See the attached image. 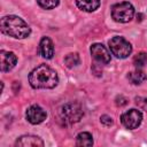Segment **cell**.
<instances>
[{"label":"cell","mask_w":147,"mask_h":147,"mask_svg":"<svg viewBox=\"0 0 147 147\" xmlns=\"http://www.w3.org/2000/svg\"><path fill=\"white\" fill-rule=\"evenodd\" d=\"M133 64L138 69L145 67L147 64V54L146 53H139V54H137L134 56V59H133Z\"/></svg>","instance_id":"cell-16"},{"label":"cell","mask_w":147,"mask_h":147,"mask_svg":"<svg viewBox=\"0 0 147 147\" xmlns=\"http://www.w3.org/2000/svg\"><path fill=\"white\" fill-rule=\"evenodd\" d=\"M127 79L130 80V83H132L133 85H140L141 83H144L147 79L146 74L141 70V69H136L131 72H129L127 75Z\"/></svg>","instance_id":"cell-13"},{"label":"cell","mask_w":147,"mask_h":147,"mask_svg":"<svg viewBox=\"0 0 147 147\" xmlns=\"http://www.w3.org/2000/svg\"><path fill=\"white\" fill-rule=\"evenodd\" d=\"M134 16V7L129 1H123L111 7V17L115 22L127 23Z\"/></svg>","instance_id":"cell-4"},{"label":"cell","mask_w":147,"mask_h":147,"mask_svg":"<svg viewBox=\"0 0 147 147\" xmlns=\"http://www.w3.org/2000/svg\"><path fill=\"white\" fill-rule=\"evenodd\" d=\"M121 122H122V124L126 129L134 130V129H137L141 124V122H142V114L138 109H130V110H127V111L122 114Z\"/></svg>","instance_id":"cell-6"},{"label":"cell","mask_w":147,"mask_h":147,"mask_svg":"<svg viewBox=\"0 0 147 147\" xmlns=\"http://www.w3.org/2000/svg\"><path fill=\"white\" fill-rule=\"evenodd\" d=\"M76 145L77 146H92L93 138L92 134L88 132H80L76 137Z\"/></svg>","instance_id":"cell-14"},{"label":"cell","mask_w":147,"mask_h":147,"mask_svg":"<svg viewBox=\"0 0 147 147\" xmlns=\"http://www.w3.org/2000/svg\"><path fill=\"white\" fill-rule=\"evenodd\" d=\"M83 115L84 111L80 105L77 102H68L63 105L59 110L60 119L64 125H71L74 123L79 122Z\"/></svg>","instance_id":"cell-3"},{"label":"cell","mask_w":147,"mask_h":147,"mask_svg":"<svg viewBox=\"0 0 147 147\" xmlns=\"http://www.w3.org/2000/svg\"><path fill=\"white\" fill-rule=\"evenodd\" d=\"M16 146H23V147H42L44 146V141L41 138L37 137V136H31V134H28V136H22L20 137L16 142H15Z\"/></svg>","instance_id":"cell-10"},{"label":"cell","mask_w":147,"mask_h":147,"mask_svg":"<svg viewBox=\"0 0 147 147\" xmlns=\"http://www.w3.org/2000/svg\"><path fill=\"white\" fill-rule=\"evenodd\" d=\"M90 51H91V55L96 62L102 64H108L110 62V53L102 44H99V42L93 44Z\"/></svg>","instance_id":"cell-7"},{"label":"cell","mask_w":147,"mask_h":147,"mask_svg":"<svg viewBox=\"0 0 147 147\" xmlns=\"http://www.w3.org/2000/svg\"><path fill=\"white\" fill-rule=\"evenodd\" d=\"M77 7L83 11L92 13L96 10L100 6V0H76Z\"/></svg>","instance_id":"cell-12"},{"label":"cell","mask_w":147,"mask_h":147,"mask_svg":"<svg viewBox=\"0 0 147 147\" xmlns=\"http://www.w3.org/2000/svg\"><path fill=\"white\" fill-rule=\"evenodd\" d=\"M0 29L2 33L15 39H24L31 33V29L28 23L16 15L3 16L0 21Z\"/></svg>","instance_id":"cell-2"},{"label":"cell","mask_w":147,"mask_h":147,"mask_svg":"<svg viewBox=\"0 0 147 147\" xmlns=\"http://www.w3.org/2000/svg\"><path fill=\"white\" fill-rule=\"evenodd\" d=\"M37 2L44 9H53L59 6L60 0H37Z\"/></svg>","instance_id":"cell-17"},{"label":"cell","mask_w":147,"mask_h":147,"mask_svg":"<svg viewBox=\"0 0 147 147\" xmlns=\"http://www.w3.org/2000/svg\"><path fill=\"white\" fill-rule=\"evenodd\" d=\"M0 59H1V71L2 72H7L11 70L16 65V62H17L16 55L9 51H1Z\"/></svg>","instance_id":"cell-9"},{"label":"cell","mask_w":147,"mask_h":147,"mask_svg":"<svg viewBox=\"0 0 147 147\" xmlns=\"http://www.w3.org/2000/svg\"><path fill=\"white\" fill-rule=\"evenodd\" d=\"M25 116H26V119L31 124H40L46 119L47 114L40 106L33 105V106L28 108V110L25 113Z\"/></svg>","instance_id":"cell-8"},{"label":"cell","mask_w":147,"mask_h":147,"mask_svg":"<svg viewBox=\"0 0 147 147\" xmlns=\"http://www.w3.org/2000/svg\"><path fill=\"white\" fill-rule=\"evenodd\" d=\"M29 83L33 88H53L59 83L57 74L47 64L36 67L29 75Z\"/></svg>","instance_id":"cell-1"},{"label":"cell","mask_w":147,"mask_h":147,"mask_svg":"<svg viewBox=\"0 0 147 147\" xmlns=\"http://www.w3.org/2000/svg\"><path fill=\"white\" fill-rule=\"evenodd\" d=\"M39 53H40V55L44 59L49 60V59L53 57V55H54V45H53V41L51 40V38L44 37L40 40V44H39Z\"/></svg>","instance_id":"cell-11"},{"label":"cell","mask_w":147,"mask_h":147,"mask_svg":"<svg viewBox=\"0 0 147 147\" xmlns=\"http://www.w3.org/2000/svg\"><path fill=\"white\" fill-rule=\"evenodd\" d=\"M100 121H101V123L105 124L106 126H110V125H113V118H111L110 116H108V115H103V116H101Z\"/></svg>","instance_id":"cell-19"},{"label":"cell","mask_w":147,"mask_h":147,"mask_svg":"<svg viewBox=\"0 0 147 147\" xmlns=\"http://www.w3.org/2000/svg\"><path fill=\"white\" fill-rule=\"evenodd\" d=\"M79 55L77 53H70L64 57V63L68 68H72L79 64Z\"/></svg>","instance_id":"cell-15"},{"label":"cell","mask_w":147,"mask_h":147,"mask_svg":"<svg viewBox=\"0 0 147 147\" xmlns=\"http://www.w3.org/2000/svg\"><path fill=\"white\" fill-rule=\"evenodd\" d=\"M136 103L139 108L147 110V98H142V96H138L136 98Z\"/></svg>","instance_id":"cell-18"},{"label":"cell","mask_w":147,"mask_h":147,"mask_svg":"<svg viewBox=\"0 0 147 147\" xmlns=\"http://www.w3.org/2000/svg\"><path fill=\"white\" fill-rule=\"evenodd\" d=\"M109 48L111 54L117 59H126L132 52L131 44L119 36H115L109 40Z\"/></svg>","instance_id":"cell-5"}]
</instances>
